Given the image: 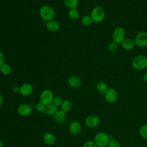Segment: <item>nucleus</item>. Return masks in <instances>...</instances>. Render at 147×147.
<instances>
[{
	"instance_id": "f257e3e1",
	"label": "nucleus",
	"mask_w": 147,
	"mask_h": 147,
	"mask_svg": "<svg viewBox=\"0 0 147 147\" xmlns=\"http://www.w3.org/2000/svg\"><path fill=\"white\" fill-rule=\"evenodd\" d=\"M39 14L41 18L47 22L53 20L56 16L55 10L48 5L42 6L39 9Z\"/></svg>"
},
{
	"instance_id": "f03ea898",
	"label": "nucleus",
	"mask_w": 147,
	"mask_h": 147,
	"mask_svg": "<svg viewBox=\"0 0 147 147\" xmlns=\"http://www.w3.org/2000/svg\"><path fill=\"white\" fill-rule=\"evenodd\" d=\"M131 66L137 70H142L147 68V57L139 55L135 56L131 60Z\"/></svg>"
},
{
	"instance_id": "7ed1b4c3",
	"label": "nucleus",
	"mask_w": 147,
	"mask_h": 147,
	"mask_svg": "<svg viewBox=\"0 0 147 147\" xmlns=\"http://www.w3.org/2000/svg\"><path fill=\"white\" fill-rule=\"evenodd\" d=\"M93 22L99 23L103 21L105 18V10L100 6H95L91 10L90 14Z\"/></svg>"
},
{
	"instance_id": "20e7f679",
	"label": "nucleus",
	"mask_w": 147,
	"mask_h": 147,
	"mask_svg": "<svg viewBox=\"0 0 147 147\" xmlns=\"http://www.w3.org/2000/svg\"><path fill=\"white\" fill-rule=\"evenodd\" d=\"M109 141L108 134L103 131L96 133L94 138V141L97 147H106L108 145Z\"/></svg>"
},
{
	"instance_id": "39448f33",
	"label": "nucleus",
	"mask_w": 147,
	"mask_h": 147,
	"mask_svg": "<svg viewBox=\"0 0 147 147\" xmlns=\"http://www.w3.org/2000/svg\"><path fill=\"white\" fill-rule=\"evenodd\" d=\"M55 96L53 92L50 90H43L40 95V101L47 106L52 104Z\"/></svg>"
},
{
	"instance_id": "423d86ee",
	"label": "nucleus",
	"mask_w": 147,
	"mask_h": 147,
	"mask_svg": "<svg viewBox=\"0 0 147 147\" xmlns=\"http://www.w3.org/2000/svg\"><path fill=\"white\" fill-rule=\"evenodd\" d=\"M125 30L122 27H117L113 33V41L118 44H121L125 38Z\"/></svg>"
},
{
	"instance_id": "0eeeda50",
	"label": "nucleus",
	"mask_w": 147,
	"mask_h": 147,
	"mask_svg": "<svg viewBox=\"0 0 147 147\" xmlns=\"http://www.w3.org/2000/svg\"><path fill=\"white\" fill-rule=\"evenodd\" d=\"M136 45L143 48L147 46V32L142 31L136 34L134 38Z\"/></svg>"
},
{
	"instance_id": "6e6552de",
	"label": "nucleus",
	"mask_w": 147,
	"mask_h": 147,
	"mask_svg": "<svg viewBox=\"0 0 147 147\" xmlns=\"http://www.w3.org/2000/svg\"><path fill=\"white\" fill-rule=\"evenodd\" d=\"M104 96L107 102L110 103H113L117 100L118 94L114 88H107L104 92Z\"/></svg>"
},
{
	"instance_id": "1a4fd4ad",
	"label": "nucleus",
	"mask_w": 147,
	"mask_h": 147,
	"mask_svg": "<svg viewBox=\"0 0 147 147\" xmlns=\"http://www.w3.org/2000/svg\"><path fill=\"white\" fill-rule=\"evenodd\" d=\"M85 124L87 126L93 128L98 126L100 123V119L98 116L92 114L89 115L85 119Z\"/></svg>"
},
{
	"instance_id": "9d476101",
	"label": "nucleus",
	"mask_w": 147,
	"mask_h": 147,
	"mask_svg": "<svg viewBox=\"0 0 147 147\" xmlns=\"http://www.w3.org/2000/svg\"><path fill=\"white\" fill-rule=\"evenodd\" d=\"M82 129V124L78 121L71 122L68 126V130L71 134L73 135H77L79 134Z\"/></svg>"
},
{
	"instance_id": "9b49d317",
	"label": "nucleus",
	"mask_w": 147,
	"mask_h": 147,
	"mask_svg": "<svg viewBox=\"0 0 147 147\" xmlns=\"http://www.w3.org/2000/svg\"><path fill=\"white\" fill-rule=\"evenodd\" d=\"M18 113L22 117L29 116L32 113V107L29 104L23 103L20 105L17 109Z\"/></svg>"
},
{
	"instance_id": "f8f14e48",
	"label": "nucleus",
	"mask_w": 147,
	"mask_h": 147,
	"mask_svg": "<svg viewBox=\"0 0 147 147\" xmlns=\"http://www.w3.org/2000/svg\"><path fill=\"white\" fill-rule=\"evenodd\" d=\"M33 91V86L29 83H23L20 86V94L22 96H28L32 94Z\"/></svg>"
},
{
	"instance_id": "ddd939ff",
	"label": "nucleus",
	"mask_w": 147,
	"mask_h": 147,
	"mask_svg": "<svg viewBox=\"0 0 147 147\" xmlns=\"http://www.w3.org/2000/svg\"><path fill=\"white\" fill-rule=\"evenodd\" d=\"M68 84L72 88H78L82 85V80L80 78L77 76H71L67 80Z\"/></svg>"
},
{
	"instance_id": "4468645a",
	"label": "nucleus",
	"mask_w": 147,
	"mask_h": 147,
	"mask_svg": "<svg viewBox=\"0 0 147 147\" xmlns=\"http://www.w3.org/2000/svg\"><path fill=\"white\" fill-rule=\"evenodd\" d=\"M53 119L57 123H63L67 119L66 112L62 110H58L53 115Z\"/></svg>"
},
{
	"instance_id": "2eb2a0df",
	"label": "nucleus",
	"mask_w": 147,
	"mask_h": 147,
	"mask_svg": "<svg viewBox=\"0 0 147 147\" xmlns=\"http://www.w3.org/2000/svg\"><path fill=\"white\" fill-rule=\"evenodd\" d=\"M121 45L122 48L126 51L132 50L136 46L134 40L130 38H125V40L121 43Z\"/></svg>"
},
{
	"instance_id": "dca6fc26",
	"label": "nucleus",
	"mask_w": 147,
	"mask_h": 147,
	"mask_svg": "<svg viewBox=\"0 0 147 147\" xmlns=\"http://www.w3.org/2000/svg\"><path fill=\"white\" fill-rule=\"evenodd\" d=\"M46 28L47 30L51 32H56L60 28V25L59 22L55 20H52L47 22Z\"/></svg>"
},
{
	"instance_id": "f3484780",
	"label": "nucleus",
	"mask_w": 147,
	"mask_h": 147,
	"mask_svg": "<svg viewBox=\"0 0 147 147\" xmlns=\"http://www.w3.org/2000/svg\"><path fill=\"white\" fill-rule=\"evenodd\" d=\"M43 141L47 145H52L56 141V137L51 132H47L43 136Z\"/></svg>"
},
{
	"instance_id": "a211bd4d",
	"label": "nucleus",
	"mask_w": 147,
	"mask_h": 147,
	"mask_svg": "<svg viewBox=\"0 0 147 147\" xmlns=\"http://www.w3.org/2000/svg\"><path fill=\"white\" fill-rule=\"evenodd\" d=\"M58 110V107L53 103L45 106L44 113L48 115H53Z\"/></svg>"
},
{
	"instance_id": "6ab92c4d",
	"label": "nucleus",
	"mask_w": 147,
	"mask_h": 147,
	"mask_svg": "<svg viewBox=\"0 0 147 147\" xmlns=\"http://www.w3.org/2000/svg\"><path fill=\"white\" fill-rule=\"evenodd\" d=\"M61 110L65 112H68L71 110L72 107V103L69 99H65L63 100L61 105L60 106Z\"/></svg>"
},
{
	"instance_id": "aec40b11",
	"label": "nucleus",
	"mask_w": 147,
	"mask_h": 147,
	"mask_svg": "<svg viewBox=\"0 0 147 147\" xmlns=\"http://www.w3.org/2000/svg\"><path fill=\"white\" fill-rule=\"evenodd\" d=\"M0 72L4 75H8L11 72V67L9 64L3 63L0 66Z\"/></svg>"
},
{
	"instance_id": "412c9836",
	"label": "nucleus",
	"mask_w": 147,
	"mask_h": 147,
	"mask_svg": "<svg viewBox=\"0 0 147 147\" xmlns=\"http://www.w3.org/2000/svg\"><path fill=\"white\" fill-rule=\"evenodd\" d=\"M68 16L71 20H76L78 19L80 16L79 11L76 8L71 9L68 11Z\"/></svg>"
},
{
	"instance_id": "4be33fe9",
	"label": "nucleus",
	"mask_w": 147,
	"mask_h": 147,
	"mask_svg": "<svg viewBox=\"0 0 147 147\" xmlns=\"http://www.w3.org/2000/svg\"><path fill=\"white\" fill-rule=\"evenodd\" d=\"M64 5L69 9L76 8L78 5V0H63Z\"/></svg>"
},
{
	"instance_id": "5701e85b",
	"label": "nucleus",
	"mask_w": 147,
	"mask_h": 147,
	"mask_svg": "<svg viewBox=\"0 0 147 147\" xmlns=\"http://www.w3.org/2000/svg\"><path fill=\"white\" fill-rule=\"evenodd\" d=\"M96 88L99 93H103L104 94L105 91L107 88V84L105 82L101 81V82H98L96 84Z\"/></svg>"
},
{
	"instance_id": "b1692460",
	"label": "nucleus",
	"mask_w": 147,
	"mask_h": 147,
	"mask_svg": "<svg viewBox=\"0 0 147 147\" xmlns=\"http://www.w3.org/2000/svg\"><path fill=\"white\" fill-rule=\"evenodd\" d=\"M92 22L93 21L92 20V18L90 15H85L81 19L82 24L86 26H90L92 23Z\"/></svg>"
},
{
	"instance_id": "393cba45",
	"label": "nucleus",
	"mask_w": 147,
	"mask_h": 147,
	"mask_svg": "<svg viewBox=\"0 0 147 147\" xmlns=\"http://www.w3.org/2000/svg\"><path fill=\"white\" fill-rule=\"evenodd\" d=\"M63 100H63V98L61 96H60V95L55 96L53 98L52 103L58 107L59 106H60L61 105Z\"/></svg>"
},
{
	"instance_id": "a878e982",
	"label": "nucleus",
	"mask_w": 147,
	"mask_h": 147,
	"mask_svg": "<svg viewBox=\"0 0 147 147\" xmlns=\"http://www.w3.org/2000/svg\"><path fill=\"white\" fill-rule=\"evenodd\" d=\"M139 133L142 138L147 139V125H144L141 126L140 128Z\"/></svg>"
},
{
	"instance_id": "bb28decb",
	"label": "nucleus",
	"mask_w": 147,
	"mask_h": 147,
	"mask_svg": "<svg viewBox=\"0 0 147 147\" xmlns=\"http://www.w3.org/2000/svg\"><path fill=\"white\" fill-rule=\"evenodd\" d=\"M118 48V44L114 41L110 42L108 45V49L110 52H115Z\"/></svg>"
},
{
	"instance_id": "cd10ccee",
	"label": "nucleus",
	"mask_w": 147,
	"mask_h": 147,
	"mask_svg": "<svg viewBox=\"0 0 147 147\" xmlns=\"http://www.w3.org/2000/svg\"><path fill=\"white\" fill-rule=\"evenodd\" d=\"M109 147H120L121 145L119 142L115 139H112L109 141L108 144Z\"/></svg>"
},
{
	"instance_id": "c85d7f7f",
	"label": "nucleus",
	"mask_w": 147,
	"mask_h": 147,
	"mask_svg": "<svg viewBox=\"0 0 147 147\" xmlns=\"http://www.w3.org/2000/svg\"><path fill=\"white\" fill-rule=\"evenodd\" d=\"M45 107V105H44L41 102H38L36 105H35V109L38 112H44V109Z\"/></svg>"
},
{
	"instance_id": "c756f323",
	"label": "nucleus",
	"mask_w": 147,
	"mask_h": 147,
	"mask_svg": "<svg viewBox=\"0 0 147 147\" xmlns=\"http://www.w3.org/2000/svg\"><path fill=\"white\" fill-rule=\"evenodd\" d=\"M83 147H97V146L96 145L94 141L89 140V141H86L83 144Z\"/></svg>"
},
{
	"instance_id": "7c9ffc66",
	"label": "nucleus",
	"mask_w": 147,
	"mask_h": 147,
	"mask_svg": "<svg viewBox=\"0 0 147 147\" xmlns=\"http://www.w3.org/2000/svg\"><path fill=\"white\" fill-rule=\"evenodd\" d=\"M5 63V57L2 52L0 51V66Z\"/></svg>"
},
{
	"instance_id": "2f4dec72",
	"label": "nucleus",
	"mask_w": 147,
	"mask_h": 147,
	"mask_svg": "<svg viewBox=\"0 0 147 147\" xmlns=\"http://www.w3.org/2000/svg\"><path fill=\"white\" fill-rule=\"evenodd\" d=\"M13 91L15 94L20 93V87H19V86H15L13 88Z\"/></svg>"
},
{
	"instance_id": "473e14b6",
	"label": "nucleus",
	"mask_w": 147,
	"mask_h": 147,
	"mask_svg": "<svg viewBox=\"0 0 147 147\" xmlns=\"http://www.w3.org/2000/svg\"><path fill=\"white\" fill-rule=\"evenodd\" d=\"M3 102H4L3 96L1 94H0V107L3 105Z\"/></svg>"
},
{
	"instance_id": "72a5a7b5",
	"label": "nucleus",
	"mask_w": 147,
	"mask_h": 147,
	"mask_svg": "<svg viewBox=\"0 0 147 147\" xmlns=\"http://www.w3.org/2000/svg\"><path fill=\"white\" fill-rule=\"evenodd\" d=\"M142 79L144 80V81L145 82H146L147 83V72L146 73H145L143 75V77H142Z\"/></svg>"
},
{
	"instance_id": "f704fd0d",
	"label": "nucleus",
	"mask_w": 147,
	"mask_h": 147,
	"mask_svg": "<svg viewBox=\"0 0 147 147\" xmlns=\"http://www.w3.org/2000/svg\"><path fill=\"white\" fill-rule=\"evenodd\" d=\"M3 142L0 140V147H3Z\"/></svg>"
}]
</instances>
